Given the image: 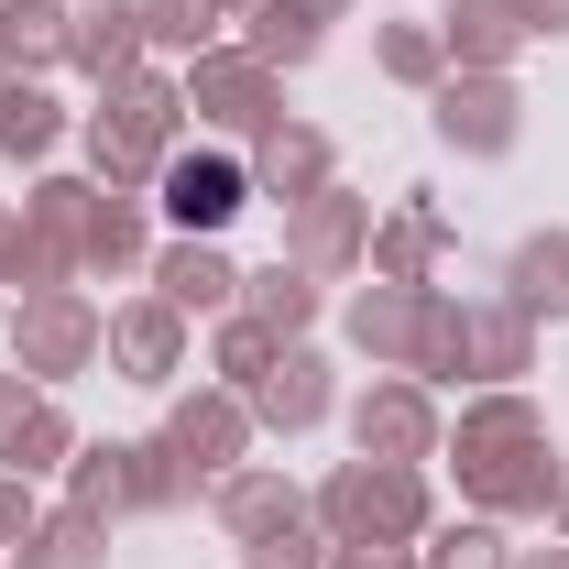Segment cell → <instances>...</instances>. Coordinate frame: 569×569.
Masks as SVG:
<instances>
[{"label": "cell", "instance_id": "6da1fadb", "mask_svg": "<svg viewBox=\"0 0 569 569\" xmlns=\"http://www.w3.org/2000/svg\"><path fill=\"white\" fill-rule=\"evenodd\" d=\"M164 209H176V230H219V219L241 209V164L230 153H187L164 176Z\"/></svg>", "mask_w": 569, "mask_h": 569}]
</instances>
